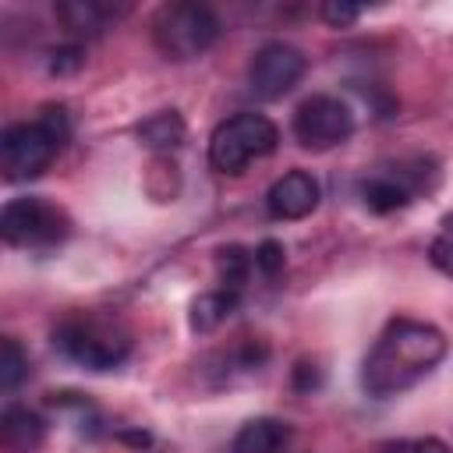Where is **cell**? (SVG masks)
Segmentation results:
<instances>
[{
  "label": "cell",
  "instance_id": "ffe728a7",
  "mask_svg": "<svg viewBox=\"0 0 453 453\" xmlns=\"http://www.w3.org/2000/svg\"><path fill=\"white\" fill-rule=\"evenodd\" d=\"M322 18L333 25V28H347L361 18V7L357 4H343V0H326L322 4Z\"/></svg>",
  "mask_w": 453,
  "mask_h": 453
},
{
  "label": "cell",
  "instance_id": "277c9868",
  "mask_svg": "<svg viewBox=\"0 0 453 453\" xmlns=\"http://www.w3.org/2000/svg\"><path fill=\"white\" fill-rule=\"evenodd\" d=\"M152 39L163 57L191 60L219 39V18L205 4H166L152 21Z\"/></svg>",
  "mask_w": 453,
  "mask_h": 453
},
{
  "label": "cell",
  "instance_id": "7c38bea8",
  "mask_svg": "<svg viewBox=\"0 0 453 453\" xmlns=\"http://www.w3.org/2000/svg\"><path fill=\"white\" fill-rule=\"evenodd\" d=\"M42 421L39 414H32L28 407H7L4 411V421H0V435H4V446L14 449V453H32L39 442H42Z\"/></svg>",
  "mask_w": 453,
  "mask_h": 453
},
{
  "label": "cell",
  "instance_id": "8992f818",
  "mask_svg": "<svg viewBox=\"0 0 453 453\" xmlns=\"http://www.w3.org/2000/svg\"><path fill=\"white\" fill-rule=\"evenodd\" d=\"M0 234L14 248H53L67 234V216L35 195L11 198L0 212Z\"/></svg>",
  "mask_w": 453,
  "mask_h": 453
},
{
  "label": "cell",
  "instance_id": "d6986e66",
  "mask_svg": "<svg viewBox=\"0 0 453 453\" xmlns=\"http://www.w3.org/2000/svg\"><path fill=\"white\" fill-rule=\"evenodd\" d=\"M283 265H287V251H283V244L280 241H262L258 248H255V269L262 273V276H269V280H276L280 273H283Z\"/></svg>",
  "mask_w": 453,
  "mask_h": 453
},
{
  "label": "cell",
  "instance_id": "44dd1931",
  "mask_svg": "<svg viewBox=\"0 0 453 453\" xmlns=\"http://www.w3.org/2000/svg\"><path fill=\"white\" fill-rule=\"evenodd\" d=\"M382 453H449V446L435 435H425V439H400V442H389Z\"/></svg>",
  "mask_w": 453,
  "mask_h": 453
},
{
  "label": "cell",
  "instance_id": "2e32d148",
  "mask_svg": "<svg viewBox=\"0 0 453 453\" xmlns=\"http://www.w3.org/2000/svg\"><path fill=\"white\" fill-rule=\"evenodd\" d=\"M216 265H219V280H223V290H234V294H241V290H244V283H248V276H251V265H255V251H244V248H237V244H230V248H219V255H216Z\"/></svg>",
  "mask_w": 453,
  "mask_h": 453
},
{
  "label": "cell",
  "instance_id": "ac0fdd59",
  "mask_svg": "<svg viewBox=\"0 0 453 453\" xmlns=\"http://www.w3.org/2000/svg\"><path fill=\"white\" fill-rule=\"evenodd\" d=\"M428 262H432L439 273L453 276V216L442 219V230H439V237H435L432 248H428Z\"/></svg>",
  "mask_w": 453,
  "mask_h": 453
},
{
  "label": "cell",
  "instance_id": "30bf717a",
  "mask_svg": "<svg viewBox=\"0 0 453 453\" xmlns=\"http://www.w3.org/2000/svg\"><path fill=\"white\" fill-rule=\"evenodd\" d=\"M265 209L276 219H304L319 209V180L308 170H287L273 180L265 195Z\"/></svg>",
  "mask_w": 453,
  "mask_h": 453
},
{
  "label": "cell",
  "instance_id": "4fadbf2b",
  "mask_svg": "<svg viewBox=\"0 0 453 453\" xmlns=\"http://www.w3.org/2000/svg\"><path fill=\"white\" fill-rule=\"evenodd\" d=\"M234 308H237V294L234 290H209V294H198L195 301H191V329L195 333H212V329H219L230 315H234Z\"/></svg>",
  "mask_w": 453,
  "mask_h": 453
},
{
  "label": "cell",
  "instance_id": "6da1fadb",
  "mask_svg": "<svg viewBox=\"0 0 453 453\" xmlns=\"http://www.w3.org/2000/svg\"><path fill=\"white\" fill-rule=\"evenodd\" d=\"M446 357V336L432 322L393 319L361 365V389L375 400L418 386Z\"/></svg>",
  "mask_w": 453,
  "mask_h": 453
},
{
  "label": "cell",
  "instance_id": "ba28073f",
  "mask_svg": "<svg viewBox=\"0 0 453 453\" xmlns=\"http://www.w3.org/2000/svg\"><path fill=\"white\" fill-rule=\"evenodd\" d=\"M425 177H435V170H428L425 159H411V163L382 166V170H375L372 177L361 180L357 195H361L365 209L386 216V212H396V209H403L407 202H414L421 191H428L432 180H425Z\"/></svg>",
  "mask_w": 453,
  "mask_h": 453
},
{
  "label": "cell",
  "instance_id": "8fae6325",
  "mask_svg": "<svg viewBox=\"0 0 453 453\" xmlns=\"http://www.w3.org/2000/svg\"><path fill=\"white\" fill-rule=\"evenodd\" d=\"M290 439V428L276 418H251L237 428L230 453H280L283 442Z\"/></svg>",
  "mask_w": 453,
  "mask_h": 453
},
{
  "label": "cell",
  "instance_id": "3957f363",
  "mask_svg": "<svg viewBox=\"0 0 453 453\" xmlns=\"http://www.w3.org/2000/svg\"><path fill=\"white\" fill-rule=\"evenodd\" d=\"M53 347L67 361H74L88 372H110L131 354V336L120 326L88 315V319L60 322L57 333H53Z\"/></svg>",
  "mask_w": 453,
  "mask_h": 453
},
{
  "label": "cell",
  "instance_id": "52a82bcc",
  "mask_svg": "<svg viewBox=\"0 0 453 453\" xmlns=\"http://www.w3.org/2000/svg\"><path fill=\"white\" fill-rule=\"evenodd\" d=\"M350 131H354V113L336 96H308L294 110V138L311 152L343 145Z\"/></svg>",
  "mask_w": 453,
  "mask_h": 453
},
{
  "label": "cell",
  "instance_id": "9a60e30c",
  "mask_svg": "<svg viewBox=\"0 0 453 453\" xmlns=\"http://www.w3.org/2000/svg\"><path fill=\"white\" fill-rule=\"evenodd\" d=\"M138 142L145 149H177L184 142V117L177 110H159L138 124Z\"/></svg>",
  "mask_w": 453,
  "mask_h": 453
},
{
  "label": "cell",
  "instance_id": "5bb4252c",
  "mask_svg": "<svg viewBox=\"0 0 453 453\" xmlns=\"http://www.w3.org/2000/svg\"><path fill=\"white\" fill-rule=\"evenodd\" d=\"M110 14H113V7H106L99 0H64L57 7V18L74 35H96V32H103V25L110 21Z\"/></svg>",
  "mask_w": 453,
  "mask_h": 453
},
{
  "label": "cell",
  "instance_id": "5b68a950",
  "mask_svg": "<svg viewBox=\"0 0 453 453\" xmlns=\"http://www.w3.org/2000/svg\"><path fill=\"white\" fill-rule=\"evenodd\" d=\"M60 138L39 124V120H25V124H11L0 138V170H4V180L7 184H25V180H35L50 163L53 156L60 152Z\"/></svg>",
  "mask_w": 453,
  "mask_h": 453
},
{
  "label": "cell",
  "instance_id": "7402d4cb",
  "mask_svg": "<svg viewBox=\"0 0 453 453\" xmlns=\"http://www.w3.org/2000/svg\"><path fill=\"white\" fill-rule=\"evenodd\" d=\"M81 67V46H60L50 53V74H71Z\"/></svg>",
  "mask_w": 453,
  "mask_h": 453
},
{
  "label": "cell",
  "instance_id": "7a4b0ae2",
  "mask_svg": "<svg viewBox=\"0 0 453 453\" xmlns=\"http://www.w3.org/2000/svg\"><path fill=\"white\" fill-rule=\"evenodd\" d=\"M276 142L280 131L265 113H234L209 134V163L219 173H244L248 163L269 156Z\"/></svg>",
  "mask_w": 453,
  "mask_h": 453
},
{
  "label": "cell",
  "instance_id": "e0dca14e",
  "mask_svg": "<svg viewBox=\"0 0 453 453\" xmlns=\"http://www.w3.org/2000/svg\"><path fill=\"white\" fill-rule=\"evenodd\" d=\"M25 379H28V354L21 350L18 340L7 336V340L0 343V389L11 393V389H18Z\"/></svg>",
  "mask_w": 453,
  "mask_h": 453
},
{
  "label": "cell",
  "instance_id": "9c48e42d",
  "mask_svg": "<svg viewBox=\"0 0 453 453\" xmlns=\"http://www.w3.org/2000/svg\"><path fill=\"white\" fill-rule=\"evenodd\" d=\"M304 53L290 42H265L251 53L248 64V85L258 99H283L301 78H304Z\"/></svg>",
  "mask_w": 453,
  "mask_h": 453
}]
</instances>
